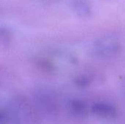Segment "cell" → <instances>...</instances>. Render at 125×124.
Masks as SVG:
<instances>
[{"instance_id":"cell-1","label":"cell","mask_w":125,"mask_h":124,"mask_svg":"<svg viewBox=\"0 0 125 124\" xmlns=\"http://www.w3.org/2000/svg\"><path fill=\"white\" fill-rule=\"evenodd\" d=\"M92 112L101 117L104 118H114L117 115L115 107L105 103H97L92 106Z\"/></svg>"},{"instance_id":"cell-2","label":"cell","mask_w":125,"mask_h":124,"mask_svg":"<svg viewBox=\"0 0 125 124\" xmlns=\"http://www.w3.org/2000/svg\"><path fill=\"white\" fill-rule=\"evenodd\" d=\"M70 107L73 112L78 115L86 114V107L83 102L79 100H73L70 102Z\"/></svg>"},{"instance_id":"cell-3","label":"cell","mask_w":125,"mask_h":124,"mask_svg":"<svg viewBox=\"0 0 125 124\" xmlns=\"http://www.w3.org/2000/svg\"><path fill=\"white\" fill-rule=\"evenodd\" d=\"M74 3V7L78 13H81L82 15H87L89 12V7L86 2L83 0H75Z\"/></svg>"},{"instance_id":"cell-4","label":"cell","mask_w":125,"mask_h":124,"mask_svg":"<svg viewBox=\"0 0 125 124\" xmlns=\"http://www.w3.org/2000/svg\"><path fill=\"white\" fill-rule=\"evenodd\" d=\"M76 83L79 86H86L89 83V80L88 78L85 77H80V78H78L77 80Z\"/></svg>"}]
</instances>
